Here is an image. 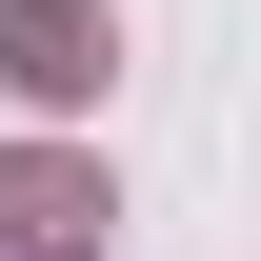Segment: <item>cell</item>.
<instances>
[{"label":"cell","mask_w":261,"mask_h":261,"mask_svg":"<svg viewBox=\"0 0 261 261\" xmlns=\"http://www.w3.org/2000/svg\"><path fill=\"white\" fill-rule=\"evenodd\" d=\"M61 241H100V161L81 141H0V261H61Z\"/></svg>","instance_id":"7a4b0ae2"},{"label":"cell","mask_w":261,"mask_h":261,"mask_svg":"<svg viewBox=\"0 0 261 261\" xmlns=\"http://www.w3.org/2000/svg\"><path fill=\"white\" fill-rule=\"evenodd\" d=\"M0 81H20L40 121H81V100L121 81V20H100V0H0Z\"/></svg>","instance_id":"6da1fadb"}]
</instances>
